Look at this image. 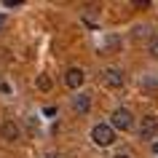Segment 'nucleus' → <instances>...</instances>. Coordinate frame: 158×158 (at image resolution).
<instances>
[{
  "label": "nucleus",
  "instance_id": "obj_1",
  "mask_svg": "<svg viewBox=\"0 0 158 158\" xmlns=\"http://www.w3.org/2000/svg\"><path fill=\"white\" fill-rule=\"evenodd\" d=\"M115 139H118V137H115V129H113L110 123H97L91 129V142L97 145V148H110Z\"/></svg>",
  "mask_w": 158,
  "mask_h": 158
},
{
  "label": "nucleus",
  "instance_id": "obj_2",
  "mask_svg": "<svg viewBox=\"0 0 158 158\" xmlns=\"http://www.w3.org/2000/svg\"><path fill=\"white\" fill-rule=\"evenodd\" d=\"M110 126H113L115 131H131V126H134V115H131V110H126V107H115L113 113H110Z\"/></svg>",
  "mask_w": 158,
  "mask_h": 158
},
{
  "label": "nucleus",
  "instance_id": "obj_3",
  "mask_svg": "<svg viewBox=\"0 0 158 158\" xmlns=\"http://www.w3.org/2000/svg\"><path fill=\"white\" fill-rule=\"evenodd\" d=\"M102 83L107 86V89H123V83H126L123 70H118V67H107V70H102Z\"/></svg>",
  "mask_w": 158,
  "mask_h": 158
},
{
  "label": "nucleus",
  "instance_id": "obj_4",
  "mask_svg": "<svg viewBox=\"0 0 158 158\" xmlns=\"http://www.w3.org/2000/svg\"><path fill=\"white\" fill-rule=\"evenodd\" d=\"M86 83V73L81 70V67H67L64 73V86L70 89V91H78L81 86Z\"/></svg>",
  "mask_w": 158,
  "mask_h": 158
},
{
  "label": "nucleus",
  "instance_id": "obj_5",
  "mask_svg": "<svg viewBox=\"0 0 158 158\" xmlns=\"http://www.w3.org/2000/svg\"><path fill=\"white\" fill-rule=\"evenodd\" d=\"M158 134V115H142V121H139V137L142 139H153Z\"/></svg>",
  "mask_w": 158,
  "mask_h": 158
},
{
  "label": "nucleus",
  "instance_id": "obj_6",
  "mask_svg": "<svg viewBox=\"0 0 158 158\" xmlns=\"http://www.w3.org/2000/svg\"><path fill=\"white\" fill-rule=\"evenodd\" d=\"M0 137L6 142H16L19 137H22V129H19L16 121H3V123H0Z\"/></svg>",
  "mask_w": 158,
  "mask_h": 158
},
{
  "label": "nucleus",
  "instance_id": "obj_7",
  "mask_svg": "<svg viewBox=\"0 0 158 158\" xmlns=\"http://www.w3.org/2000/svg\"><path fill=\"white\" fill-rule=\"evenodd\" d=\"M73 110L78 115H89V110H91V97H89V94H75L73 97Z\"/></svg>",
  "mask_w": 158,
  "mask_h": 158
},
{
  "label": "nucleus",
  "instance_id": "obj_8",
  "mask_svg": "<svg viewBox=\"0 0 158 158\" xmlns=\"http://www.w3.org/2000/svg\"><path fill=\"white\" fill-rule=\"evenodd\" d=\"M35 86H38V91L46 94V91H51V86H54V83H51V78L46 73H40V75H38V81H35Z\"/></svg>",
  "mask_w": 158,
  "mask_h": 158
},
{
  "label": "nucleus",
  "instance_id": "obj_9",
  "mask_svg": "<svg viewBox=\"0 0 158 158\" xmlns=\"http://www.w3.org/2000/svg\"><path fill=\"white\" fill-rule=\"evenodd\" d=\"M148 51H150V56L158 59V35H150V40H148Z\"/></svg>",
  "mask_w": 158,
  "mask_h": 158
},
{
  "label": "nucleus",
  "instance_id": "obj_10",
  "mask_svg": "<svg viewBox=\"0 0 158 158\" xmlns=\"http://www.w3.org/2000/svg\"><path fill=\"white\" fill-rule=\"evenodd\" d=\"M3 6H6V8H19V6H24V0H6Z\"/></svg>",
  "mask_w": 158,
  "mask_h": 158
},
{
  "label": "nucleus",
  "instance_id": "obj_11",
  "mask_svg": "<svg viewBox=\"0 0 158 158\" xmlns=\"http://www.w3.org/2000/svg\"><path fill=\"white\" fill-rule=\"evenodd\" d=\"M134 6H137V8H148V6H150V0H137Z\"/></svg>",
  "mask_w": 158,
  "mask_h": 158
},
{
  "label": "nucleus",
  "instance_id": "obj_12",
  "mask_svg": "<svg viewBox=\"0 0 158 158\" xmlns=\"http://www.w3.org/2000/svg\"><path fill=\"white\" fill-rule=\"evenodd\" d=\"M11 89H8V83H0V94H8Z\"/></svg>",
  "mask_w": 158,
  "mask_h": 158
},
{
  "label": "nucleus",
  "instance_id": "obj_13",
  "mask_svg": "<svg viewBox=\"0 0 158 158\" xmlns=\"http://www.w3.org/2000/svg\"><path fill=\"white\" fill-rule=\"evenodd\" d=\"M6 27V14H0V30Z\"/></svg>",
  "mask_w": 158,
  "mask_h": 158
},
{
  "label": "nucleus",
  "instance_id": "obj_14",
  "mask_svg": "<svg viewBox=\"0 0 158 158\" xmlns=\"http://www.w3.org/2000/svg\"><path fill=\"white\" fill-rule=\"evenodd\" d=\"M46 158H62V156H59V153H48Z\"/></svg>",
  "mask_w": 158,
  "mask_h": 158
},
{
  "label": "nucleus",
  "instance_id": "obj_15",
  "mask_svg": "<svg viewBox=\"0 0 158 158\" xmlns=\"http://www.w3.org/2000/svg\"><path fill=\"white\" fill-rule=\"evenodd\" d=\"M115 158H129V156H126V153H118V156Z\"/></svg>",
  "mask_w": 158,
  "mask_h": 158
},
{
  "label": "nucleus",
  "instance_id": "obj_16",
  "mask_svg": "<svg viewBox=\"0 0 158 158\" xmlns=\"http://www.w3.org/2000/svg\"><path fill=\"white\" fill-rule=\"evenodd\" d=\"M153 150H156V153H158V142H156V145H153Z\"/></svg>",
  "mask_w": 158,
  "mask_h": 158
}]
</instances>
